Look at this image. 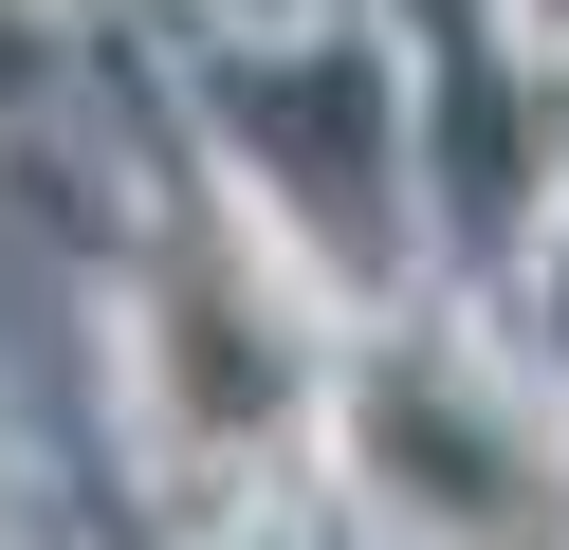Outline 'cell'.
Wrapping results in <instances>:
<instances>
[{
    "mask_svg": "<svg viewBox=\"0 0 569 550\" xmlns=\"http://www.w3.org/2000/svg\"><path fill=\"white\" fill-rule=\"evenodd\" d=\"M312 459L349 477V532L368 550H569L551 367L459 330V312H386L331 367V440Z\"/></svg>",
    "mask_w": 569,
    "mask_h": 550,
    "instance_id": "cell-1",
    "label": "cell"
}]
</instances>
